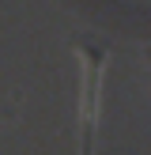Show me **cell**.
<instances>
[{
	"label": "cell",
	"mask_w": 151,
	"mask_h": 155,
	"mask_svg": "<svg viewBox=\"0 0 151 155\" xmlns=\"http://www.w3.org/2000/svg\"><path fill=\"white\" fill-rule=\"evenodd\" d=\"M72 49L79 57V155H95V125H98L106 49L95 42H76Z\"/></svg>",
	"instance_id": "cell-1"
}]
</instances>
